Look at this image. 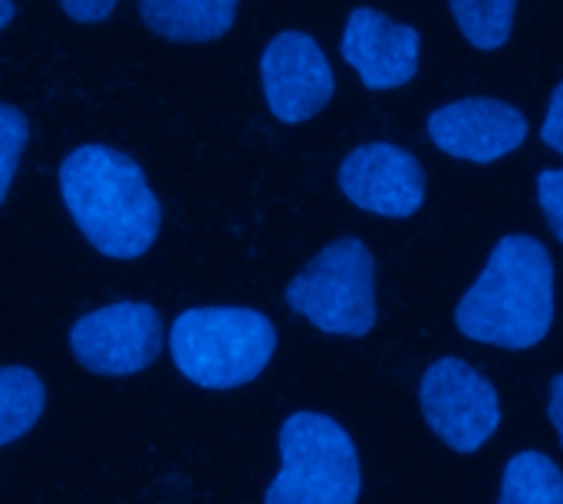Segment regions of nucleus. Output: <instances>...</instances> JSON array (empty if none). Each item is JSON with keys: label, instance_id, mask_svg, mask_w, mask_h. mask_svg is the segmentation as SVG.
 Returning a JSON list of instances; mask_svg holds the SVG:
<instances>
[{"label": "nucleus", "instance_id": "1", "mask_svg": "<svg viewBox=\"0 0 563 504\" xmlns=\"http://www.w3.org/2000/svg\"><path fill=\"white\" fill-rule=\"evenodd\" d=\"M59 195L82 238L112 261H135L158 238V195L119 149L76 145L59 162Z\"/></svg>", "mask_w": 563, "mask_h": 504}, {"label": "nucleus", "instance_id": "2", "mask_svg": "<svg viewBox=\"0 0 563 504\" xmlns=\"http://www.w3.org/2000/svg\"><path fill=\"white\" fill-rule=\"evenodd\" d=\"M455 324L468 340L505 350L541 343L554 324V261L548 248L528 234L505 238L459 300Z\"/></svg>", "mask_w": 563, "mask_h": 504}, {"label": "nucleus", "instance_id": "3", "mask_svg": "<svg viewBox=\"0 0 563 504\" xmlns=\"http://www.w3.org/2000/svg\"><path fill=\"white\" fill-rule=\"evenodd\" d=\"M168 350L188 383L201 390H238L271 366L277 330L261 310L191 307L175 317Z\"/></svg>", "mask_w": 563, "mask_h": 504}, {"label": "nucleus", "instance_id": "4", "mask_svg": "<svg viewBox=\"0 0 563 504\" xmlns=\"http://www.w3.org/2000/svg\"><path fill=\"white\" fill-rule=\"evenodd\" d=\"M280 472L264 504H356L363 469L350 432L323 413H290L280 426Z\"/></svg>", "mask_w": 563, "mask_h": 504}, {"label": "nucleus", "instance_id": "5", "mask_svg": "<svg viewBox=\"0 0 563 504\" xmlns=\"http://www.w3.org/2000/svg\"><path fill=\"white\" fill-rule=\"evenodd\" d=\"M287 307L323 333L363 337L376 327V264L360 238L327 244L284 294Z\"/></svg>", "mask_w": 563, "mask_h": 504}, {"label": "nucleus", "instance_id": "6", "mask_svg": "<svg viewBox=\"0 0 563 504\" xmlns=\"http://www.w3.org/2000/svg\"><path fill=\"white\" fill-rule=\"evenodd\" d=\"M429 429L455 452H478L501 426L495 386L465 360H439L422 376Z\"/></svg>", "mask_w": 563, "mask_h": 504}, {"label": "nucleus", "instance_id": "7", "mask_svg": "<svg viewBox=\"0 0 563 504\" xmlns=\"http://www.w3.org/2000/svg\"><path fill=\"white\" fill-rule=\"evenodd\" d=\"M69 350L96 376H135L162 350L158 310L142 300L99 307L69 327Z\"/></svg>", "mask_w": 563, "mask_h": 504}, {"label": "nucleus", "instance_id": "8", "mask_svg": "<svg viewBox=\"0 0 563 504\" xmlns=\"http://www.w3.org/2000/svg\"><path fill=\"white\" fill-rule=\"evenodd\" d=\"M261 86L271 112L294 125L317 116L330 102L333 66L313 36L284 30L261 53Z\"/></svg>", "mask_w": 563, "mask_h": 504}, {"label": "nucleus", "instance_id": "9", "mask_svg": "<svg viewBox=\"0 0 563 504\" xmlns=\"http://www.w3.org/2000/svg\"><path fill=\"white\" fill-rule=\"evenodd\" d=\"M340 191L363 211L409 218L422 208L426 182L419 162L386 142L350 152L340 165Z\"/></svg>", "mask_w": 563, "mask_h": 504}, {"label": "nucleus", "instance_id": "10", "mask_svg": "<svg viewBox=\"0 0 563 504\" xmlns=\"http://www.w3.org/2000/svg\"><path fill=\"white\" fill-rule=\"evenodd\" d=\"M429 139L465 162H495L528 139V119L498 99H459L429 116Z\"/></svg>", "mask_w": 563, "mask_h": 504}, {"label": "nucleus", "instance_id": "11", "mask_svg": "<svg viewBox=\"0 0 563 504\" xmlns=\"http://www.w3.org/2000/svg\"><path fill=\"white\" fill-rule=\"evenodd\" d=\"M343 59L369 89H396L419 69V33L373 7H356L343 26Z\"/></svg>", "mask_w": 563, "mask_h": 504}, {"label": "nucleus", "instance_id": "12", "mask_svg": "<svg viewBox=\"0 0 563 504\" xmlns=\"http://www.w3.org/2000/svg\"><path fill=\"white\" fill-rule=\"evenodd\" d=\"M241 0H142V20L152 33L175 43H205L231 30Z\"/></svg>", "mask_w": 563, "mask_h": 504}, {"label": "nucleus", "instance_id": "13", "mask_svg": "<svg viewBox=\"0 0 563 504\" xmlns=\"http://www.w3.org/2000/svg\"><path fill=\"white\" fill-rule=\"evenodd\" d=\"M46 409V386L26 366H0V446L23 439Z\"/></svg>", "mask_w": 563, "mask_h": 504}, {"label": "nucleus", "instance_id": "14", "mask_svg": "<svg viewBox=\"0 0 563 504\" xmlns=\"http://www.w3.org/2000/svg\"><path fill=\"white\" fill-rule=\"evenodd\" d=\"M498 504H563V472L541 452H518L505 465Z\"/></svg>", "mask_w": 563, "mask_h": 504}, {"label": "nucleus", "instance_id": "15", "mask_svg": "<svg viewBox=\"0 0 563 504\" xmlns=\"http://www.w3.org/2000/svg\"><path fill=\"white\" fill-rule=\"evenodd\" d=\"M518 0H452V13L468 43L482 50H498L515 26Z\"/></svg>", "mask_w": 563, "mask_h": 504}, {"label": "nucleus", "instance_id": "16", "mask_svg": "<svg viewBox=\"0 0 563 504\" xmlns=\"http://www.w3.org/2000/svg\"><path fill=\"white\" fill-rule=\"evenodd\" d=\"M26 139H30L26 116L16 106L0 102V205L10 195V185H13V175H16V162H20V152H23Z\"/></svg>", "mask_w": 563, "mask_h": 504}, {"label": "nucleus", "instance_id": "17", "mask_svg": "<svg viewBox=\"0 0 563 504\" xmlns=\"http://www.w3.org/2000/svg\"><path fill=\"white\" fill-rule=\"evenodd\" d=\"M538 205L548 215L554 234L561 238L563 244V168H548L538 175Z\"/></svg>", "mask_w": 563, "mask_h": 504}, {"label": "nucleus", "instance_id": "18", "mask_svg": "<svg viewBox=\"0 0 563 504\" xmlns=\"http://www.w3.org/2000/svg\"><path fill=\"white\" fill-rule=\"evenodd\" d=\"M59 7L76 23H102L112 17L119 0H59Z\"/></svg>", "mask_w": 563, "mask_h": 504}, {"label": "nucleus", "instance_id": "19", "mask_svg": "<svg viewBox=\"0 0 563 504\" xmlns=\"http://www.w3.org/2000/svg\"><path fill=\"white\" fill-rule=\"evenodd\" d=\"M541 139L563 155V83L554 89L551 96V106H548V116H544V129H541Z\"/></svg>", "mask_w": 563, "mask_h": 504}, {"label": "nucleus", "instance_id": "20", "mask_svg": "<svg viewBox=\"0 0 563 504\" xmlns=\"http://www.w3.org/2000/svg\"><path fill=\"white\" fill-rule=\"evenodd\" d=\"M551 423H554V432H558L563 446V373L551 386Z\"/></svg>", "mask_w": 563, "mask_h": 504}, {"label": "nucleus", "instance_id": "21", "mask_svg": "<svg viewBox=\"0 0 563 504\" xmlns=\"http://www.w3.org/2000/svg\"><path fill=\"white\" fill-rule=\"evenodd\" d=\"M13 13H16V7H13V0H0V30L13 20Z\"/></svg>", "mask_w": 563, "mask_h": 504}]
</instances>
